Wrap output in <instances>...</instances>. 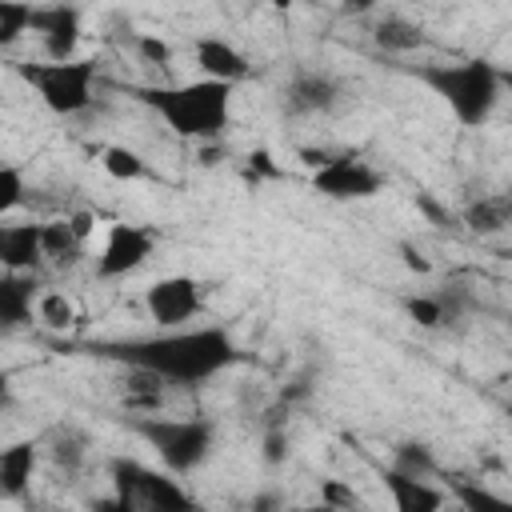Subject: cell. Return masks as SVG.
<instances>
[{"mask_svg": "<svg viewBox=\"0 0 512 512\" xmlns=\"http://www.w3.org/2000/svg\"><path fill=\"white\" fill-rule=\"evenodd\" d=\"M92 352L116 360V364H128V368H140V372H152L160 380H172V384H204L212 376H220L224 368H232L240 360L232 336L216 324L208 328H188V332H156V336H132V340H108V344H96Z\"/></svg>", "mask_w": 512, "mask_h": 512, "instance_id": "obj_1", "label": "cell"}, {"mask_svg": "<svg viewBox=\"0 0 512 512\" xmlns=\"http://www.w3.org/2000/svg\"><path fill=\"white\" fill-rule=\"evenodd\" d=\"M176 136L188 140H212L228 124L232 108V84L220 80H192V84H172V88H140L136 92Z\"/></svg>", "mask_w": 512, "mask_h": 512, "instance_id": "obj_2", "label": "cell"}, {"mask_svg": "<svg viewBox=\"0 0 512 512\" xmlns=\"http://www.w3.org/2000/svg\"><path fill=\"white\" fill-rule=\"evenodd\" d=\"M420 84H428L444 104L448 112L468 124V128H480L496 100H500V68L488 64V60H460V64H424L416 68Z\"/></svg>", "mask_w": 512, "mask_h": 512, "instance_id": "obj_3", "label": "cell"}, {"mask_svg": "<svg viewBox=\"0 0 512 512\" xmlns=\"http://www.w3.org/2000/svg\"><path fill=\"white\" fill-rule=\"evenodd\" d=\"M128 424L160 456V464L168 472H176V476L196 472L212 456V448H216V424L204 420V416H184V420H172V416H132Z\"/></svg>", "mask_w": 512, "mask_h": 512, "instance_id": "obj_4", "label": "cell"}, {"mask_svg": "<svg viewBox=\"0 0 512 512\" xmlns=\"http://www.w3.org/2000/svg\"><path fill=\"white\" fill-rule=\"evenodd\" d=\"M108 472H112V496L128 512H204V504L196 496H188L176 480H168L164 472H156L132 456H116L108 464Z\"/></svg>", "mask_w": 512, "mask_h": 512, "instance_id": "obj_5", "label": "cell"}, {"mask_svg": "<svg viewBox=\"0 0 512 512\" xmlns=\"http://www.w3.org/2000/svg\"><path fill=\"white\" fill-rule=\"evenodd\" d=\"M20 76L36 88V96L44 100V108L56 112V116H76V112H84L92 104V80H96L92 60L20 64Z\"/></svg>", "mask_w": 512, "mask_h": 512, "instance_id": "obj_6", "label": "cell"}, {"mask_svg": "<svg viewBox=\"0 0 512 512\" xmlns=\"http://www.w3.org/2000/svg\"><path fill=\"white\" fill-rule=\"evenodd\" d=\"M312 188L328 200H368L384 188V176L360 156H332L320 172H312Z\"/></svg>", "mask_w": 512, "mask_h": 512, "instance_id": "obj_7", "label": "cell"}, {"mask_svg": "<svg viewBox=\"0 0 512 512\" xmlns=\"http://www.w3.org/2000/svg\"><path fill=\"white\" fill-rule=\"evenodd\" d=\"M156 248V236L140 224H112L108 228V240L100 248V260H96V276L100 280H120L128 272H136Z\"/></svg>", "mask_w": 512, "mask_h": 512, "instance_id": "obj_8", "label": "cell"}, {"mask_svg": "<svg viewBox=\"0 0 512 512\" xmlns=\"http://www.w3.org/2000/svg\"><path fill=\"white\" fill-rule=\"evenodd\" d=\"M144 308L160 328H180L184 320H192L200 312V284L192 276H164L156 284H148L144 292Z\"/></svg>", "mask_w": 512, "mask_h": 512, "instance_id": "obj_9", "label": "cell"}, {"mask_svg": "<svg viewBox=\"0 0 512 512\" xmlns=\"http://www.w3.org/2000/svg\"><path fill=\"white\" fill-rule=\"evenodd\" d=\"M32 32H40L48 60L64 64L76 60V40H80V8L68 4H48V8H32Z\"/></svg>", "mask_w": 512, "mask_h": 512, "instance_id": "obj_10", "label": "cell"}, {"mask_svg": "<svg viewBox=\"0 0 512 512\" xmlns=\"http://www.w3.org/2000/svg\"><path fill=\"white\" fill-rule=\"evenodd\" d=\"M44 260V224H4L0 228V264L4 272H28Z\"/></svg>", "mask_w": 512, "mask_h": 512, "instance_id": "obj_11", "label": "cell"}, {"mask_svg": "<svg viewBox=\"0 0 512 512\" xmlns=\"http://www.w3.org/2000/svg\"><path fill=\"white\" fill-rule=\"evenodd\" d=\"M380 480L392 496V512H440L444 508V492L420 476H404L396 468H384Z\"/></svg>", "mask_w": 512, "mask_h": 512, "instance_id": "obj_12", "label": "cell"}, {"mask_svg": "<svg viewBox=\"0 0 512 512\" xmlns=\"http://www.w3.org/2000/svg\"><path fill=\"white\" fill-rule=\"evenodd\" d=\"M196 64L204 72V80H220V84H236L248 76V60L240 48H232L220 36H204L196 40Z\"/></svg>", "mask_w": 512, "mask_h": 512, "instance_id": "obj_13", "label": "cell"}, {"mask_svg": "<svg viewBox=\"0 0 512 512\" xmlns=\"http://www.w3.org/2000/svg\"><path fill=\"white\" fill-rule=\"evenodd\" d=\"M336 96H340V88H336L332 76H324V72H300L288 84L284 104H288L292 116H312V112H328L336 104Z\"/></svg>", "mask_w": 512, "mask_h": 512, "instance_id": "obj_14", "label": "cell"}, {"mask_svg": "<svg viewBox=\"0 0 512 512\" xmlns=\"http://www.w3.org/2000/svg\"><path fill=\"white\" fill-rule=\"evenodd\" d=\"M32 468H36V448L24 440V444H12L0 452V492L8 500H20L32 484Z\"/></svg>", "mask_w": 512, "mask_h": 512, "instance_id": "obj_15", "label": "cell"}, {"mask_svg": "<svg viewBox=\"0 0 512 512\" xmlns=\"http://www.w3.org/2000/svg\"><path fill=\"white\" fill-rule=\"evenodd\" d=\"M0 320L8 328H20L24 320H32V280H24L20 272L0 276Z\"/></svg>", "mask_w": 512, "mask_h": 512, "instance_id": "obj_16", "label": "cell"}, {"mask_svg": "<svg viewBox=\"0 0 512 512\" xmlns=\"http://www.w3.org/2000/svg\"><path fill=\"white\" fill-rule=\"evenodd\" d=\"M464 224H468L476 236H492V232H500V228L512 224V200H508V196H484V200L468 204Z\"/></svg>", "mask_w": 512, "mask_h": 512, "instance_id": "obj_17", "label": "cell"}, {"mask_svg": "<svg viewBox=\"0 0 512 512\" xmlns=\"http://www.w3.org/2000/svg\"><path fill=\"white\" fill-rule=\"evenodd\" d=\"M372 40L384 52H412V48L424 44V32H420V24H412L404 16H384V20H376Z\"/></svg>", "mask_w": 512, "mask_h": 512, "instance_id": "obj_18", "label": "cell"}, {"mask_svg": "<svg viewBox=\"0 0 512 512\" xmlns=\"http://www.w3.org/2000/svg\"><path fill=\"white\" fill-rule=\"evenodd\" d=\"M128 388H124V404L132 408V412H152V408H160V376H152V372H140V368H128V380H124Z\"/></svg>", "mask_w": 512, "mask_h": 512, "instance_id": "obj_19", "label": "cell"}, {"mask_svg": "<svg viewBox=\"0 0 512 512\" xmlns=\"http://www.w3.org/2000/svg\"><path fill=\"white\" fill-rule=\"evenodd\" d=\"M452 492H456V500H460L464 512H512V500H508V496H496V492L484 488V484L460 480Z\"/></svg>", "mask_w": 512, "mask_h": 512, "instance_id": "obj_20", "label": "cell"}, {"mask_svg": "<svg viewBox=\"0 0 512 512\" xmlns=\"http://www.w3.org/2000/svg\"><path fill=\"white\" fill-rule=\"evenodd\" d=\"M104 172L112 176V180H140L144 172H148V164H144V156L140 152H132V148H124V144H112V148H104Z\"/></svg>", "mask_w": 512, "mask_h": 512, "instance_id": "obj_21", "label": "cell"}, {"mask_svg": "<svg viewBox=\"0 0 512 512\" xmlns=\"http://www.w3.org/2000/svg\"><path fill=\"white\" fill-rule=\"evenodd\" d=\"M76 252H80V240H76L72 224H68V220H48V224H44V256L56 260V264H64V260H72Z\"/></svg>", "mask_w": 512, "mask_h": 512, "instance_id": "obj_22", "label": "cell"}, {"mask_svg": "<svg viewBox=\"0 0 512 512\" xmlns=\"http://www.w3.org/2000/svg\"><path fill=\"white\" fill-rule=\"evenodd\" d=\"M48 444H52V460H56L60 468H68V472L84 460V448H88L84 432H76V428H56Z\"/></svg>", "mask_w": 512, "mask_h": 512, "instance_id": "obj_23", "label": "cell"}, {"mask_svg": "<svg viewBox=\"0 0 512 512\" xmlns=\"http://www.w3.org/2000/svg\"><path fill=\"white\" fill-rule=\"evenodd\" d=\"M392 468L404 472V476H420V480H428V476L436 472V456H432V448H424V444H400Z\"/></svg>", "mask_w": 512, "mask_h": 512, "instance_id": "obj_24", "label": "cell"}, {"mask_svg": "<svg viewBox=\"0 0 512 512\" xmlns=\"http://www.w3.org/2000/svg\"><path fill=\"white\" fill-rule=\"evenodd\" d=\"M20 32H32V4H0V44L8 48L12 40H20Z\"/></svg>", "mask_w": 512, "mask_h": 512, "instance_id": "obj_25", "label": "cell"}, {"mask_svg": "<svg viewBox=\"0 0 512 512\" xmlns=\"http://www.w3.org/2000/svg\"><path fill=\"white\" fill-rule=\"evenodd\" d=\"M404 312H408L420 328H436V324H444V304L432 300V296H412V300H404Z\"/></svg>", "mask_w": 512, "mask_h": 512, "instance_id": "obj_26", "label": "cell"}, {"mask_svg": "<svg viewBox=\"0 0 512 512\" xmlns=\"http://www.w3.org/2000/svg\"><path fill=\"white\" fill-rule=\"evenodd\" d=\"M20 200H24V176L16 164H4L0 168V212H12Z\"/></svg>", "mask_w": 512, "mask_h": 512, "instance_id": "obj_27", "label": "cell"}, {"mask_svg": "<svg viewBox=\"0 0 512 512\" xmlns=\"http://www.w3.org/2000/svg\"><path fill=\"white\" fill-rule=\"evenodd\" d=\"M320 504H328V508H336V512H344V508L364 512L360 496H356L348 484H340V480H324V484H320Z\"/></svg>", "mask_w": 512, "mask_h": 512, "instance_id": "obj_28", "label": "cell"}, {"mask_svg": "<svg viewBox=\"0 0 512 512\" xmlns=\"http://www.w3.org/2000/svg\"><path fill=\"white\" fill-rule=\"evenodd\" d=\"M40 320L52 324V328H68V324H72V304H68L60 292H48V296L40 300Z\"/></svg>", "mask_w": 512, "mask_h": 512, "instance_id": "obj_29", "label": "cell"}, {"mask_svg": "<svg viewBox=\"0 0 512 512\" xmlns=\"http://www.w3.org/2000/svg\"><path fill=\"white\" fill-rule=\"evenodd\" d=\"M136 48H140V56L148 64H168L172 60V48L164 40H156V36H136Z\"/></svg>", "mask_w": 512, "mask_h": 512, "instance_id": "obj_30", "label": "cell"}, {"mask_svg": "<svg viewBox=\"0 0 512 512\" xmlns=\"http://www.w3.org/2000/svg\"><path fill=\"white\" fill-rule=\"evenodd\" d=\"M284 456H288V436L280 428H268V436H264V460L268 464H280Z\"/></svg>", "mask_w": 512, "mask_h": 512, "instance_id": "obj_31", "label": "cell"}, {"mask_svg": "<svg viewBox=\"0 0 512 512\" xmlns=\"http://www.w3.org/2000/svg\"><path fill=\"white\" fill-rule=\"evenodd\" d=\"M68 224H72V232H76V240L84 244V240L92 236V224H96V216H92V212H72V216H68Z\"/></svg>", "mask_w": 512, "mask_h": 512, "instance_id": "obj_32", "label": "cell"}, {"mask_svg": "<svg viewBox=\"0 0 512 512\" xmlns=\"http://www.w3.org/2000/svg\"><path fill=\"white\" fill-rule=\"evenodd\" d=\"M400 260H404V268H412V272H420V276H424V272H432V264H428L412 244H400Z\"/></svg>", "mask_w": 512, "mask_h": 512, "instance_id": "obj_33", "label": "cell"}, {"mask_svg": "<svg viewBox=\"0 0 512 512\" xmlns=\"http://www.w3.org/2000/svg\"><path fill=\"white\" fill-rule=\"evenodd\" d=\"M248 508H252V512H280V496H276V492H260V496H252Z\"/></svg>", "mask_w": 512, "mask_h": 512, "instance_id": "obj_34", "label": "cell"}, {"mask_svg": "<svg viewBox=\"0 0 512 512\" xmlns=\"http://www.w3.org/2000/svg\"><path fill=\"white\" fill-rule=\"evenodd\" d=\"M248 160H252V172H264V176H280V168L272 164V156H268V152H252Z\"/></svg>", "mask_w": 512, "mask_h": 512, "instance_id": "obj_35", "label": "cell"}, {"mask_svg": "<svg viewBox=\"0 0 512 512\" xmlns=\"http://www.w3.org/2000/svg\"><path fill=\"white\" fill-rule=\"evenodd\" d=\"M88 512H128V508H124L116 496H100V500H92V508H88Z\"/></svg>", "mask_w": 512, "mask_h": 512, "instance_id": "obj_36", "label": "cell"}, {"mask_svg": "<svg viewBox=\"0 0 512 512\" xmlns=\"http://www.w3.org/2000/svg\"><path fill=\"white\" fill-rule=\"evenodd\" d=\"M288 512H336V508H328V504H300V508H288Z\"/></svg>", "mask_w": 512, "mask_h": 512, "instance_id": "obj_37", "label": "cell"}, {"mask_svg": "<svg viewBox=\"0 0 512 512\" xmlns=\"http://www.w3.org/2000/svg\"><path fill=\"white\" fill-rule=\"evenodd\" d=\"M500 88H504L508 100H512V68H500Z\"/></svg>", "mask_w": 512, "mask_h": 512, "instance_id": "obj_38", "label": "cell"}]
</instances>
